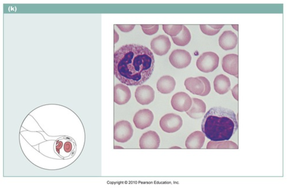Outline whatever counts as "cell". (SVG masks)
Returning a JSON list of instances; mask_svg holds the SVG:
<instances>
[{
	"label": "cell",
	"mask_w": 287,
	"mask_h": 188,
	"mask_svg": "<svg viewBox=\"0 0 287 188\" xmlns=\"http://www.w3.org/2000/svg\"><path fill=\"white\" fill-rule=\"evenodd\" d=\"M163 29L164 32L171 37L177 36L183 28V25H163Z\"/></svg>",
	"instance_id": "603a6c76"
},
{
	"label": "cell",
	"mask_w": 287,
	"mask_h": 188,
	"mask_svg": "<svg viewBox=\"0 0 287 188\" xmlns=\"http://www.w3.org/2000/svg\"><path fill=\"white\" fill-rule=\"evenodd\" d=\"M238 84H237L231 90L233 96L237 100H238Z\"/></svg>",
	"instance_id": "484cf974"
},
{
	"label": "cell",
	"mask_w": 287,
	"mask_h": 188,
	"mask_svg": "<svg viewBox=\"0 0 287 188\" xmlns=\"http://www.w3.org/2000/svg\"><path fill=\"white\" fill-rule=\"evenodd\" d=\"M192 101L191 108L186 113L192 118L197 119L202 118L206 112V104L202 100L196 98H192Z\"/></svg>",
	"instance_id": "e0dca14e"
},
{
	"label": "cell",
	"mask_w": 287,
	"mask_h": 188,
	"mask_svg": "<svg viewBox=\"0 0 287 188\" xmlns=\"http://www.w3.org/2000/svg\"><path fill=\"white\" fill-rule=\"evenodd\" d=\"M140 26L144 32L148 35H152L155 34L159 28V26L158 25H141Z\"/></svg>",
	"instance_id": "cb8c5ba5"
},
{
	"label": "cell",
	"mask_w": 287,
	"mask_h": 188,
	"mask_svg": "<svg viewBox=\"0 0 287 188\" xmlns=\"http://www.w3.org/2000/svg\"><path fill=\"white\" fill-rule=\"evenodd\" d=\"M114 138L116 141L124 143L132 137L133 130L130 123L123 120L117 122L114 126Z\"/></svg>",
	"instance_id": "5b68a950"
},
{
	"label": "cell",
	"mask_w": 287,
	"mask_h": 188,
	"mask_svg": "<svg viewBox=\"0 0 287 188\" xmlns=\"http://www.w3.org/2000/svg\"><path fill=\"white\" fill-rule=\"evenodd\" d=\"M237 128L234 111L221 107L211 108L205 115L201 124L202 132L208 138L214 141L228 140Z\"/></svg>",
	"instance_id": "7a4b0ae2"
},
{
	"label": "cell",
	"mask_w": 287,
	"mask_h": 188,
	"mask_svg": "<svg viewBox=\"0 0 287 188\" xmlns=\"http://www.w3.org/2000/svg\"><path fill=\"white\" fill-rule=\"evenodd\" d=\"M192 103L190 96L186 93L177 92L172 96L171 104L173 108L180 112L187 111L191 108Z\"/></svg>",
	"instance_id": "ba28073f"
},
{
	"label": "cell",
	"mask_w": 287,
	"mask_h": 188,
	"mask_svg": "<svg viewBox=\"0 0 287 188\" xmlns=\"http://www.w3.org/2000/svg\"><path fill=\"white\" fill-rule=\"evenodd\" d=\"M154 116L152 112L148 109L139 110L135 114L133 118V123L138 129H143L150 126Z\"/></svg>",
	"instance_id": "8fae6325"
},
{
	"label": "cell",
	"mask_w": 287,
	"mask_h": 188,
	"mask_svg": "<svg viewBox=\"0 0 287 188\" xmlns=\"http://www.w3.org/2000/svg\"><path fill=\"white\" fill-rule=\"evenodd\" d=\"M174 43L180 46H184L187 45L191 39V35L188 29L183 25V28L177 36L171 37Z\"/></svg>",
	"instance_id": "44dd1931"
},
{
	"label": "cell",
	"mask_w": 287,
	"mask_h": 188,
	"mask_svg": "<svg viewBox=\"0 0 287 188\" xmlns=\"http://www.w3.org/2000/svg\"><path fill=\"white\" fill-rule=\"evenodd\" d=\"M119 29L122 32H128L131 31L134 28L135 25H116Z\"/></svg>",
	"instance_id": "d4e9b609"
},
{
	"label": "cell",
	"mask_w": 287,
	"mask_h": 188,
	"mask_svg": "<svg viewBox=\"0 0 287 188\" xmlns=\"http://www.w3.org/2000/svg\"><path fill=\"white\" fill-rule=\"evenodd\" d=\"M205 140L204 135L200 131H195L191 134L186 141V147L199 148L203 145Z\"/></svg>",
	"instance_id": "ffe728a7"
},
{
	"label": "cell",
	"mask_w": 287,
	"mask_h": 188,
	"mask_svg": "<svg viewBox=\"0 0 287 188\" xmlns=\"http://www.w3.org/2000/svg\"><path fill=\"white\" fill-rule=\"evenodd\" d=\"M219 44L223 50H228L234 49L238 42L237 35L231 30L224 31L218 39Z\"/></svg>",
	"instance_id": "9a60e30c"
},
{
	"label": "cell",
	"mask_w": 287,
	"mask_h": 188,
	"mask_svg": "<svg viewBox=\"0 0 287 188\" xmlns=\"http://www.w3.org/2000/svg\"><path fill=\"white\" fill-rule=\"evenodd\" d=\"M219 57L215 53L207 52L203 53L198 59L196 66L200 71L208 73L212 72L218 66Z\"/></svg>",
	"instance_id": "277c9868"
},
{
	"label": "cell",
	"mask_w": 287,
	"mask_h": 188,
	"mask_svg": "<svg viewBox=\"0 0 287 188\" xmlns=\"http://www.w3.org/2000/svg\"><path fill=\"white\" fill-rule=\"evenodd\" d=\"M175 85V81L173 77L169 75L163 76L158 80L157 88L161 93L167 94L174 90Z\"/></svg>",
	"instance_id": "ac0fdd59"
},
{
	"label": "cell",
	"mask_w": 287,
	"mask_h": 188,
	"mask_svg": "<svg viewBox=\"0 0 287 188\" xmlns=\"http://www.w3.org/2000/svg\"><path fill=\"white\" fill-rule=\"evenodd\" d=\"M152 52L135 44L124 45L114 54V74L122 83L130 86L142 84L150 77L154 67Z\"/></svg>",
	"instance_id": "6da1fadb"
},
{
	"label": "cell",
	"mask_w": 287,
	"mask_h": 188,
	"mask_svg": "<svg viewBox=\"0 0 287 188\" xmlns=\"http://www.w3.org/2000/svg\"><path fill=\"white\" fill-rule=\"evenodd\" d=\"M150 45L151 48L155 53L159 56H162L168 51L171 44L167 36L162 35L153 38Z\"/></svg>",
	"instance_id": "30bf717a"
},
{
	"label": "cell",
	"mask_w": 287,
	"mask_h": 188,
	"mask_svg": "<svg viewBox=\"0 0 287 188\" xmlns=\"http://www.w3.org/2000/svg\"><path fill=\"white\" fill-rule=\"evenodd\" d=\"M223 69L226 73L238 78V55L235 54H227L222 59Z\"/></svg>",
	"instance_id": "5bb4252c"
},
{
	"label": "cell",
	"mask_w": 287,
	"mask_h": 188,
	"mask_svg": "<svg viewBox=\"0 0 287 188\" xmlns=\"http://www.w3.org/2000/svg\"><path fill=\"white\" fill-rule=\"evenodd\" d=\"M64 141L59 140L57 142L56 146L58 152L62 150L59 153L64 159H69L73 157L75 154L76 146L74 140L69 137L63 138Z\"/></svg>",
	"instance_id": "9c48e42d"
},
{
	"label": "cell",
	"mask_w": 287,
	"mask_h": 188,
	"mask_svg": "<svg viewBox=\"0 0 287 188\" xmlns=\"http://www.w3.org/2000/svg\"><path fill=\"white\" fill-rule=\"evenodd\" d=\"M224 25H200L201 30L204 34L209 36L215 35L217 34Z\"/></svg>",
	"instance_id": "7402d4cb"
},
{
	"label": "cell",
	"mask_w": 287,
	"mask_h": 188,
	"mask_svg": "<svg viewBox=\"0 0 287 188\" xmlns=\"http://www.w3.org/2000/svg\"><path fill=\"white\" fill-rule=\"evenodd\" d=\"M160 139L155 131H148L141 136L139 140V146L141 149H157L160 145Z\"/></svg>",
	"instance_id": "4fadbf2b"
},
{
	"label": "cell",
	"mask_w": 287,
	"mask_h": 188,
	"mask_svg": "<svg viewBox=\"0 0 287 188\" xmlns=\"http://www.w3.org/2000/svg\"><path fill=\"white\" fill-rule=\"evenodd\" d=\"M214 89L218 93L223 95L230 89L231 83L228 77L223 74L217 76L214 81Z\"/></svg>",
	"instance_id": "d6986e66"
},
{
	"label": "cell",
	"mask_w": 287,
	"mask_h": 188,
	"mask_svg": "<svg viewBox=\"0 0 287 188\" xmlns=\"http://www.w3.org/2000/svg\"><path fill=\"white\" fill-rule=\"evenodd\" d=\"M182 124V120L178 115L173 113L167 114L161 118L159 125L164 131L172 133L178 131Z\"/></svg>",
	"instance_id": "8992f818"
},
{
	"label": "cell",
	"mask_w": 287,
	"mask_h": 188,
	"mask_svg": "<svg viewBox=\"0 0 287 188\" xmlns=\"http://www.w3.org/2000/svg\"><path fill=\"white\" fill-rule=\"evenodd\" d=\"M131 97V92L129 88L121 84L116 85L114 88V101L119 105L127 103Z\"/></svg>",
	"instance_id": "2e32d148"
},
{
	"label": "cell",
	"mask_w": 287,
	"mask_h": 188,
	"mask_svg": "<svg viewBox=\"0 0 287 188\" xmlns=\"http://www.w3.org/2000/svg\"><path fill=\"white\" fill-rule=\"evenodd\" d=\"M169 59L174 67L181 69L187 67L190 64L191 57L190 53L186 50L177 49L172 52Z\"/></svg>",
	"instance_id": "52a82bcc"
},
{
	"label": "cell",
	"mask_w": 287,
	"mask_h": 188,
	"mask_svg": "<svg viewBox=\"0 0 287 188\" xmlns=\"http://www.w3.org/2000/svg\"><path fill=\"white\" fill-rule=\"evenodd\" d=\"M137 101L140 104L148 105L152 102L155 98V91L149 85H144L138 86L135 92Z\"/></svg>",
	"instance_id": "7c38bea8"
},
{
	"label": "cell",
	"mask_w": 287,
	"mask_h": 188,
	"mask_svg": "<svg viewBox=\"0 0 287 188\" xmlns=\"http://www.w3.org/2000/svg\"><path fill=\"white\" fill-rule=\"evenodd\" d=\"M184 84L186 89L192 94L202 96L207 95L211 90L209 82L203 76L188 78L185 80Z\"/></svg>",
	"instance_id": "3957f363"
}]
</instances>
